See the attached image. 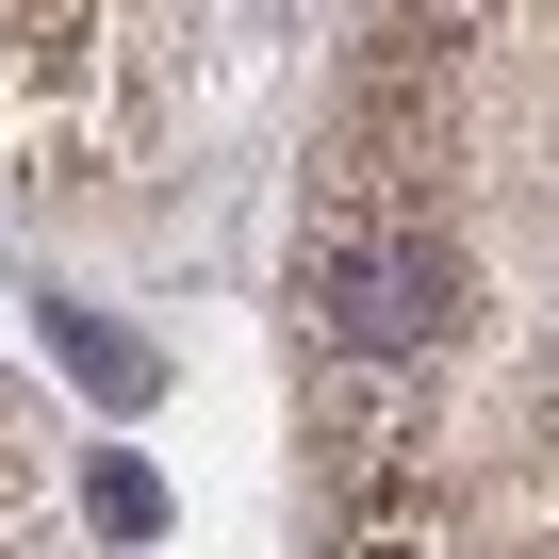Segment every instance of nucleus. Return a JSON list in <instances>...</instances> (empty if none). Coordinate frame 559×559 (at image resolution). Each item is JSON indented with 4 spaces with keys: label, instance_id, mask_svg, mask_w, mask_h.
I'll list each match as a JSON object with an SVG mask.
<instances>
[{
    "label": "nucleus",
    "instance_id": "obj_4",
    "mask_svg": "<svg viewBox=\"0 0 559 559\" xmlns=\"http://www.w3.org/2000/svg\"><path fill=\"white\" fill-rule=\"evenodd\" d=\"M526 444H543V461H559V362H543V379H526Z\"/></svg>",
    "mask_w": 559,
    "mask_h": 559
},
{
    "label": "nucleus",
    "instance_id": "obj_6",
    "mask_svg": "<svg viewBox=\"0 0 559 559\" xmlns=\"http://www.w3.org/2000/svg\"><path fill=\"white\" fill-rule=\"evenodd\" d=\"M493 559H559V543H493Z\"/></svg>",
    "mask_w": 559,
    "mask_h": 559
},
{
    "label": "nucleus",
    "instance_id": "obj_2",
    "mask_svg": "<svg viewBox=\"0 0 559 559\" xmlns=\"http://www.w3.org/2000/svg\"><path fill=\"white\" fill-rule=\"evenodd\" d=\"M50 346H67V362H83L116 412H132V395H165V379H148V346H132V330H99V313H50Z\"/></svg>",
    "mask_w": 559,
    "mask_h": 559
},
{
    "label": "nucleus",
    "instance_id": "obj_1",
    "mask_svg": "<svg viewBox=\"0 0 559 559\" xmlns=\"http://www.w3.org/2000/svg\"><path fill=\"white\" fill-rule=\"evenodd\" d=\"M461 313H477L461 230H428V214H313V330H330V362L412 379V362L461 346Z\"/></svg>",
    "mask_w": 559,
    "mask_h": 559
},
{
    "label": "nucleus",
    "instance_id": "obj_3",
    "mask_svg": "<svg viewBox=\"0 0 559 559\" xmlns=\"http://www.w3.org/2000/svg\"><path fill=\"white\" fill-rule=\"evenodd\" d=\"M83 510H99V543H148V526H165V493H148L132 461H99V477H83Z\"/></svg>",
    "mask_w": 559,
    "mask_h": 559
},
{
    "label": "nucleus",
    "instance_id": "obj_5",
    "mask_svg": "<svg viewBox=\"0 0 559 559\" xmlns=\"http://www.w3.org/2000/svg\"><path fill=\"white\" fill-rule=\"evenodd\" d=\"M17 477H34V444H17V412H0V493H17Z\"/></svg>",
    "mask_w": 559,
    "mask_h": 559
}]
</instances>
